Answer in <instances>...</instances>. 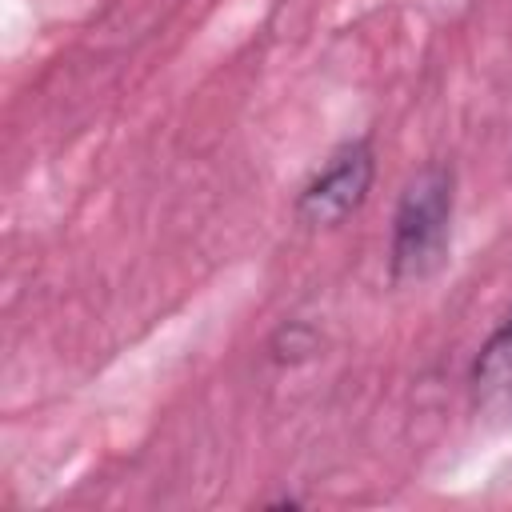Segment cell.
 <instances>
[{"label":"cell","mask_w":512,"mask_h":512,"mask_svg":"<svg viewBox=\"0 0 512 512\" xmlns=\"http://www.w3.org/2000/svg\"><path fill=\"white\" fill-rule=\"evenodd\" d=\"M368 180H372V152L368 144H344L328 168L304 188L300 196V216L308 224H336L344 220L368 192Z\"/></svg>","instance_id":"2"},{"label":"cell","mask_w":512,"mask_h":512,"mask_svg":"<svg viewBox=\"0 0 512 512\" xmlns=\"http://www.w3.org/2000/svg\"><path fill=\"white\" fill-rule=\"evenodd\" d=\"M448 220H452V176L444 168H424L404 188L396 212V240H392L396 276L420 280L440 264L448 244Z\"/></svg>","instance_id":"1"},{"label":"cell","mask_w":512,"mask_h":512,"mask_svg":"<svg viewBox=\"0 0 512 512\" xmlns=\"http://www.w3.org/2000/svg\"><path fill=\"white\" fill-rule=\"evenodd\" d=\"M476 408L492 420H512V324H504L480 352L476 372Z\"/></svg>","instance_id":"3"}]
</instances>
